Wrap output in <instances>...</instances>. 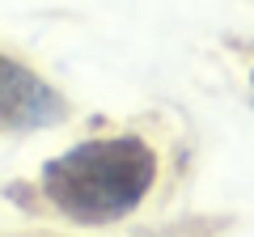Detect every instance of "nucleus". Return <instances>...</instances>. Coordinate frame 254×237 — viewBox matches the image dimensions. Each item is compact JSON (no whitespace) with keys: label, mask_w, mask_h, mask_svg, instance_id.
I'll list each match as a JSON object with an SVG mask.
<instances>
[{"label":"nucleus","mask_w":254,"mask_h":237,"mask_svg":"<svg viewBox=\"0 0 254 237\" xmlns=\"http://www.w3.org/2000/svg\"><path fill=\"white\" fill-rule=\"evenodd\" d=\"M250 85H254V72H250Z\"/></svg>","instance_id":"7ed1b4c3"},{"label":"nucleus","mask_w":254,"mask_h":237,"mask_svg":"<svg viewBox=\"0 0 254 237\" xmlns=\"http://www.w3.org/2000/svg\"><path fill=\"white\" fill-rule=\"evenodd\" d=\"M157 182V153L140 136L81 140L43 165V195L85 229L131 216Z\"/></svg>","instance_id":"f257e3e1"},{"label":"nucleus","mask_w":254,"mask_h":237,"mask_svg":"<svg viewBox=\"0 0 254 237\" xmlns=\"http://www.w3.org/2000/svg\"><path fill=\"white\" fill-rule=\"evenodd\" d=\"M68 115L64 98L34 76L26 64H13L9 55H0V131H38L55 127Z\"/></svg>","instance_id":"f03ea898"}]
</instances>
